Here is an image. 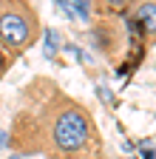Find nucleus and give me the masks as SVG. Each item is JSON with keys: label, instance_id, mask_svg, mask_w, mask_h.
Segmentation results:
<instances>
[{"label": "nucleus", "instance_id": "1", "mask_svg": "<svg viewBox=\"0 0 156 159\" xmlns=\"http://www.w3.org/2000/svg\"><path fill=\"white\" fill-rule=\"evenodd\" d=\"M6 136L20 156L105 159L102 134L91 111L48 77H37L23 88L20 108Z\"/></svg>", "mask_w": 156, "mask_h": 159}, {"label": "nucleus", "instance_id": "2", "mask_svg": "<svg viewBox=\"0 0 156 159\" xmlns=\"http://www.w3.org/2000/svg\"><path fill=\"white\" fill-rule=\"evenodd\" d=\"M37 37H40V14L31 3L23 0L0 3V51L9 54V60L31 48Z\"/></svg>", "mask_w": 156, "mask_h": 159}, {"label": "nucleus", "instance_id": "3", "mask_svg": "<svg viewBox=\"0 0 156 159\" xmlns=\"http://www.w3.org/2000/svg\"><path fill=\"white\" fill-rule=\"evenodd\" d=\"M94 40L100 43V48L111 57L114 54V48H116V40H114V31H111V26H100V29H94Z\"/></svg>", "mask_w": 156, "mask_h": 159}, {"label": "nucleus", "instance_id": "4", "mask_svg": "<svg viewBox=\"0 0 156 159\" xmlns=\"http://www.w3.org/2000/svg\"><path fill=\"white\" fill-rule=\"evenodd\" d=\"M57 43H60L57 34L54 31H46V57H54L57 54Z\"/></svg>", "mask_w": 156, "mask_h": 159}, {"label": "nucleus", "instance_id": "5", "mask_svg": "<svg viewBox=\"0 0 156 159\" xmlns=\"http://www.w3.org/2000/svg\"><path fill=\"white\" fill-rule=\"evenodd\" d=\"M9 145V136H6V131H0V148H6Z\"/></svg>", "mask_w": 156, "mask_h": 159}, {"label": "nucleus", "instance_id": "6", "mask_svg": "<svg viewBox=\"0 0 156 159\" xmlns=\"http://www.w3.org/2000/svg\"><path fill=\"white\" fill-rule=\"evenodd\" d=\"M142 159H153V151L148 148V151H142Z\"/></svg>", "mask_w": 156, "mask_h": 159}, {"label": "nucleus", "instance_id": "7", "mask_svg": "<svg viewBox=\"0 0 156 159\" xmlns=\"http://www.w3.org/2000/svg\"><path fill=\"white\" fill-rule=\"evenodd\" d=\"M3 66L6 63H3V51H0V77H3Z\"/></svg>", "mask_w": 156, "mask_h": 159}]
</instances>
